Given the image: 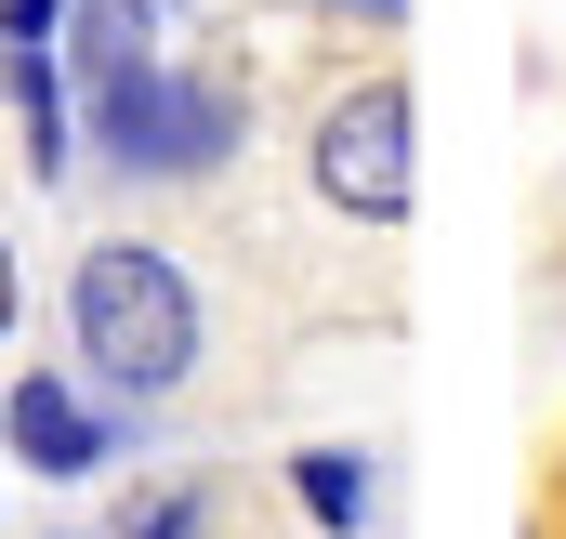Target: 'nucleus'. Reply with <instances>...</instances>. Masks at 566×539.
<instances>
[{
  "instance_id": "f257e3e1",
  "label": "nucleus",
  "mask_w": 566,
  "mask_h": 539,
  "mask_svg": "<svg viewBox=\"0 0 566 539\" xmlns=\"http://www.w3.org/2000/svg\"><path fill=\"white\" fill-rule=\"evenodd\" d=\"M66 303H80V356H93L106 382H133V395L185 382V356H198V289H185V264H158V251H93Z\"/></svg>"
},
{
  "instance_id": "f03ea898",
  "label": "nucleus",
  "mask_w": 566,
  "mask_h": 539,
  "mask_svg": "<svg viewBox=\"0 0 566 539\" xmlns=\"http://www.w3.org/2000/svg\"><path fill=\"white\" fill-rule=\"evenodd\" d=\"M93 145H106L119 171H158V184H185V171H211V158L238 145V106H224L211 80L133 66V80H106V93H93Z\"/></svg>"
},
{
  "instance_id": "7ed1b4c3",
  "label": "nucleus",
  "mask_w": 566,
  "mask_h": 539,
  "mask_svg": "<svg viewBox=\"0 0 566 539\" xmlns=\"http://www.w3.org/2000/svg\"><path fill=\"white\" fill-rule=\"evenodd\" d=\"M316 184H329V211H356V224H396V211H409V93H396V80H369V93L329 106Z\"/></svg>"
},
{
  "instance_id": "20e7f679",
  "label": "nucleus",
  "mask_w": 566,
  "mask_h": 539,
  "mask_svg": "<svg viewBox=\"0 0 566 539\" xmlns=\"http://www.w3.org/2000/svg\"><path fill=\"white\" fill-rule=\"evenodd\" d=\"M0 434H13L27 474H93V461H106V421L66 395V382H13V395H0Z\"/></svg>"
},
{
  "instance_id": "39448f33",
  "label": "nucleus",
  "mask_w": 566,
  "mask_h": 539,
  "mask_svg": "<svg viewBox=\"0 0 566 539\" xmlns=\"http://www.w3.org/2000/svg\"><path fill=\"white\" fill-rule=\"evenodd\" d=\"M133 66H158V13H145V0H80V80L106 93V80H133Z\"/></svg>"
},
{
  "instance_id": "423d86ee",
  "label": "nucleus",
  "mask_w": 566,
  "mask_h": 539,
  "mask_svg": "<svg viewBox=\"0 0 566 539\" xmlns=\"http://www.w3.org/2000/svg\"><path fill=\"white\" fill-rule=\"evenodd\" d=\"M290 487H303V514H316V527H356V514H369V461H343V447H316Z\"/></svg>"
},
{
  "instance_id": "0eeeda50",
  "label": "nucleus",
  "mask_w": 566,
  "mask_h": 539,
  "mask_svg": "<svg viewBox=\"0 0 566 539\" xmlns=\"http://www.w3.org/2000/svg\"><path fill=\"white\" fill-rule=\"evenodd\" d=\"M66 27V0H0V40H53Z\"/></svg>"
},
{
  "instance_id": "6e6552de",
  "label": "nucleus",
  "mask_w": 566,
  "mask_h": 539,
  "mask_svg": "<svg viewBox=\"0 0 566 539\" xmlns=\"http://www.w3.org/2000/svg\"><path fill=\"white\" fill-rule=\"evenodd\" d=\"M133 539H198V514H185V500H158V514H145Z\"/></svg>"
},
{
  "instance_id": "1a4fd4ad",
  "label": "nucleus",
  "mask_w": 566,
  "mask_h": 539,
  "mask_svg": "<svg viewBox=\"0 0 566 539\" xmlns=\"http://www.w3.org/2000/svg\"><path fill=\"white\" fill-rule=\"evenodd\" d=\"M0 329H13V251H0Z\"/></svg>"
},
{
  "instance_id": "9d476101",
  "label": "nucleus",
  "mask_w": 566,
  "mask_h": 539,
  "mask_svg": "<svg viewBox=\"0 0 566 539\" xmlns=\"http://www.w3.org/2000/svg\"><path fill=\"white\" fill-rule=\"evenodd\" d=\"M343 13H396V0H343Z\"/></svg>"
}]
</instances>
